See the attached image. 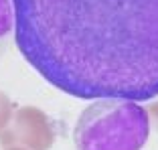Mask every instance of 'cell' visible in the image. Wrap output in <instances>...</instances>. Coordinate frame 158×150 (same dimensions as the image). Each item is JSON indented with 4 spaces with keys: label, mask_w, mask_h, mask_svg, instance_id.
<instances>
[{
    "label": "cell",
    "mask_w": 158,
    "mask_h": 150,
    "mask_svg": "<svg viewBox=\"0 0 158 150\" xmlns=\"http://www.w3.org/2000/svg\"><path fill=\"white\" fill-rule=\"evenodd\" d=\"M12 14L19 51L59 91L158 95V0H12Z\"/></svg>",
    "instance_id": "6da1fadb"
},
{
    "label": "cell",
    "mask_w": 158,
    "mask_h": 150,
    "mask_svg": "<svg viewBox=\"0 0 158 150\" xmlns=\"http://www.w3.org/2000/svg\"><path fill=\"white\" fill-rule=\"evenodd\" d=\"M150 136L146 108L134 99L98 98L77 118V150H142Z\"/></svg>",
    "instance_id": "7a4b0ae2"
},
{
    "label": "cell",
    "mask_w": 158,
    "mask_h": 150,
    "mask_svg": "<svg viewBox=\"0 0 158 150\" xmlns=\"http://www.w3.org/2000/svg\"><path fill=\"white\" fill-rule=\"evenodd\" d=\"M55 142V130L45 112L33 106L19 108L10 122L0 130L2 146H20L27 150H49Z\"/></svg>",
    "instance_id": "3957f363"
},
{
    "label": "cell",
    "mask_w": 158,
    "mask_h": 150,
    "mask_svg": "<svg viewBox=\"0 0 158 150\" xmlns=\"http://www.w3.org/2000/svg\"><path fill=\"white\" fill-rule=\"evenodd\" d=\"M12 41H14L12 0H0V59L8 53Z\"/></svg>",
    "instance_id": "277c9868"
},
{
    "label": "cell",
    "mask_w": 158,
    "mask_h": 150,
    "mask_svg": "<svg viewBox=\"0 0 158 150\" xmlns=\"http://www.w3.org/2000/svg\"><path fill=\"white\" fill-rule=\"evenodd\" d=\"M12 103H10L8 95H4L0 91V130L10 122V118H12Z\"/></svg>",
    "instance_id": "5b68a950"
},
{
    "label": "cell",
    "mask_w": 158,
    "mask_h": 150,
    "mask_svg": "<svg viewBox=\"0 0 158 150\" xmlns=\"http://www.w3.org/2000/svg\"><path fill=\"white\" fill-rule=\"evenodd\" d=\"M146 114H148V120H150V128L158 132V102H152L146 108Z\"/></svg>",
    "instance_id": "8992f818"
},
{
    "label": "cell",
    "mask_w": 158,
    "mask_h": 150,
    "mask_svg": "<svg viewBox=\"0 0 158 150\" xmlns=\"http://www.w3.org/2000/svg\"><path fill=\"white\" fill-rule=\"evenodd\" d=\"M6 150H27V148H20V146H8Z\"/></svg>",
    "instance_id": "52a82bcc"
}]
</instances>
